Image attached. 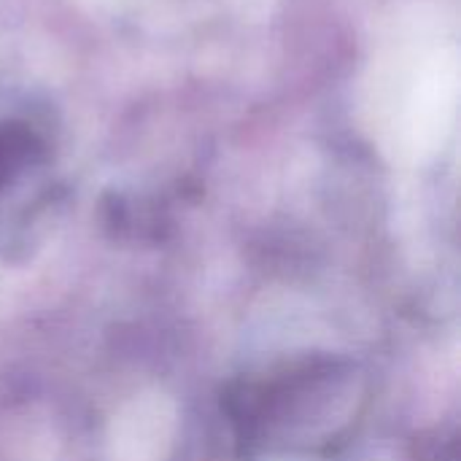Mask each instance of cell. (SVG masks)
<instances>
[{
    "instance_id": "1",
    "label": "cell",
    "mask_w": 461,
    "mask_h": 461,
    "mask_svg": "<svg viewBox=\"0 0 461 461\" xmlns=\"http://www.w3.org/2000/svg\"><path fill=\"white\" fill-rule=\"evenodd\" d=\"M41 151L38 135L22 122L0 124V184Z\"/></svg>"
}]
</instances>
